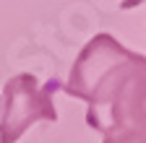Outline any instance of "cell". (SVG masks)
Instances as JSON below:
<instances>
[{
  "label": "cell",
  "mask_w": 146,
  "mask_h": 143,
  "mask_svg": "<svg viewBox=\"0 0 146 143\" xmlns=\"http://www.w3.org/2000/svg\"><path fill=\"white\" fill-rule=\"evenodd\" d=\"M102 143H146V128H133V130H123L104 135Z\"/></svg>",
  "instance_id": "3"
},
{
  "label": "cell",
  "mask_w": 146,
  "mask_h": 143,
  "mask_svg": "<svg viewBox=\"0 0 146 143\" xmlns=\"http://www.w3.org/2000/svg\"><path fill=\"white\" fill-rule=\"evenodd\" d=\"M52 88L55 83L42 88L31 73H18L5 81L0 96V143H16L34 122L58 120Z\"/></svg>",
  "instance_id": "2"
},
{
  "label": "cell",
  "mask_w": 146,
  "mask_h": 143,
  "mask_svg": "<svg viewBox=\"0 0 146 143\" xmlns=\"http://www.w3.org/2000/svg\"><path fill=\"white\" fill-rule=\"evenodd\" d=\"M136 3H141V0H128V5H136Z\"/></svg>",
  "instance_id": "4"
},
{
  "label": "cell",
  "mask_w": 146,
  "mask_h": 143,
  "mask_svg": "<svg viewBox=\"0 0 146 143\" xmlns=\"http://www.w3.org/2000/svg\"><path fill=\"white\" fill-rule=\"evenodd\" d=\"M65 91L86 101V122L102 135L146 128V57L112 34H94L78 52Z\"/></svg>",
  "instance_id": "1"
}]
</instances>
